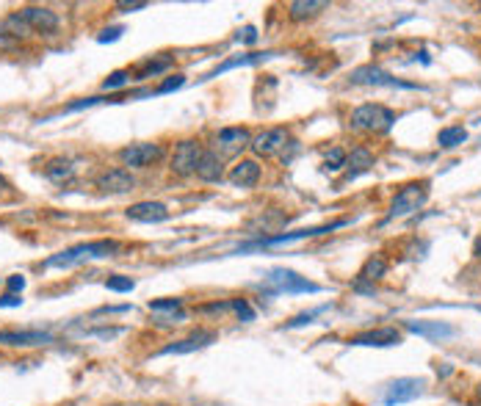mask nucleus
<instances>
[{"mask_svg":"<svg viewBox=\"0 0 481 406\" xmlns=\"http://www.w3.org/2000/svg\"><path fill=\"white\" fill-rule=\"evenodd\" d=\"M0 34H8L11 39H25L28 34H31V28H28V22L20 17V14H11L6 22H3V28H0Z\"/></svg>","mask_w":481,"mask_h":406,"instance_id":"obj_27","label":"nucleus"},{"mask_svg":"<svg viewBox=\"0 0 481 406\" xmlns=\"http://www.w3.org/2000/svg\"><path fill=\"white\" fill-rule=\"evenodd\" d=\"M241 39H244L246 45H255V42H258V34H255V28H252V25H246V28H244V36H241Z\"/></svg>","mask_w":481,"mask_h":406,"instance_id":"obj_39","label":"nucleus"},{"mask_svg":"<svg viewBox=\"0 0 481 406\" xmlns=\"http://www.w3.org/2000/svg\"><path fill=\"white\" fill-rule=\"evenodd\" d=\"M133 75H131V69H117V72H111L105 81H103V89L105 91H111V89H122L128 81H131Z\"/></svg>","mask_w":481,"mask_h":406,"instance_id":"obj_30","label":"nucleus"},{"mask_svg":"<svg viewBox=\"0 0 481 406\" xmlns=\"http://www.w3.org/2000/svg\"><path fill=\"white\" fill-rule=\"evenodd\" d=\"M346 158H349V155H346L343 149H332V152L327 155V161H324V169H327V172H338V169L346 166Z\"/></svg>","mask_w":481,"mask_h":406,"instance_id":"obj_32","label":"nucleus"},{"mask_svg":"<svg viewBox=\"0 0 481 406\" xmlns=\"http://www.w3.org/2000/svg\"><path fill=\"white\" fill-rule=\"evenodd\" d=\"M265 293H321V285L299 276L291 269H271L265 273Z\"/></svg>","mask_w":481,"mask_h":406,"instance_id":"obj_4","label":"nucleus"},{"mask_svg":"<svg viewBox=\"0 0 481 406\" xmlns=\"http://www.w3.org/2000/svg\"><path fill=\"white\" fill-rule=\"evenodd\" d=\"M349 224V219H338L332 224H321V226H310V229H294V232H279V235H271V238H255L244 246H238L232 255H246L252 249H271V246H282V243H294V241H305V238H318V235H327L332 229H341V226Z\"/></svg>","mask_w":481,"mask_h":406,"instance_id":"obj_2","label":"nucleus"},{"mask_svg":"<svg viewBox=\"0 0 481 406\" xmlns=\"http://www.w3.org/2000/svg\"><path fill=\"white\" fill-rule=\"evenodd\" d=\"M150 313L161 316L158 318L161 326H175L180 320H185L183 299H155V302H150Z\"/></svg>","mask_w":481,"mask_h":406,"instance_id":"obj_17","label":"nucleus"},{"mask_svg":"<svg viewBox=\"0 0 481 406\" xmlns=\"http://www.w3.org/2000/svg\"><path fill=\"white\" fill-rule=\"evenodd\" d=\"M351 128L362 133H390L395 125V111L379 105V102H365L351 111Z\"/></svg>","mask_w":481,"mask_h":406,"instance_id":"obj_3","label":"nucleus"},{"mask_svg":"<svg viewBox=\"0 0 481 406\" xmlns=\"http://www.w3.org/2000/svg\"><path fill=\"white\" fill-rule=\"evenodd\" d=\"M25 22H28V28L31 31H37V34H55L58 31V17H55V11L53 8H47V6H25L22 11H17Z\"/></svg>","mask_w":481,"mask_h":406,"instance_id":"obj_10","label":"nucleus"},{"mask_svg":"<svg viewBox=\"0 0 481 406\" xmlns=\"http://www.w3.org/2000/svg\"><path fill=\"white\" fill-rule=\"evenodd\" d=\"M119 252V243L117 241H91V243H78V246H70L53 257L44 260V269H70V266H78V263H86V260H103V257H114Z\"/></svg>","mask_w":481,"mask_h":406,"instance_id":"obj_1","label":"nucleus"},{"mask_svg":"<svg viewBox=\"0 0 481 406\" xmlns=\"http://www.w3.org/2000/svg\"><path fill=\"white\" fill-rule=\"evenodd\" d=\"M476 255H479V257H481V238H479V241H476Z\"/></svg>","mask_w":481,"mask_h":406,"instance_id":"obj_40","label":"nucleus"},{"mask_svg":"<svg viewBox=\"0 0 481 406\" xmlns=\"http://www.w3.org/2000/svg\"><path fill=\"white\" fill-rule=\"evenodd\" d=\"M44 175H47L53 182H67V180H72V177H75V166H72L70 161H64V158H55V161H50V163H47Z\"/></svg>","mask_w":481,"mask_h":406,"instance_id":"obj_26","label":"nucleus"},{"mask_svg":"<svg viewBox=\"0 0 481 406\" xmlns=\"http://www.w3.org/2000/svg\"><path fill=\"white\" fill-rule=\"evenodd\" d=\"M285 144H288V130L285 128H268V130H263V133L252 138L249 149L258 158H274V155H282Z\"/></svg>","mask_w":481,"mask_h":406,"instance_id":"obj_9","label":"nucleus"},{"mask_svg":"<svg viewBox=\"0 0 481 406\" xmlns=\"http://www.w3.org/2000/svg\"><path fill=\"white\" fill-rule=\"evenodd\" d=\"M197 177L202 182H221L224 180V161H221L219 152L213 149H205L202 158H199V166H197Z\"/></svg>","mask_w":481,"mask_h":406,"instance_id":"obj_19","label":"nucleus"},{"mask_svg":"<svg viewBox=\"0 0 481 406\" xmlns=\"http://www.w3.org/2000/svg\"><path fill=\"white\" fill-rule=\"evenodd\" d=\"M202 147L197 141H180L175 147V155H172V175L177 177H188V175H197V166H199V158H202Z\"/></svg>","mask_w":481,"mask_h":406,"instance_id":"obj_6","label":"nucleus"},{"mask_svg":"<svg viewBox=\"0 0 481 406\" xmlns=\"http://www.w3.org/2000/svg\"><path fill=\"white\" fill-rule=\"evenodd\" d=\"M20 304H22V299L17 293H3L0 296V307H20Z\"/></svg>","mask_w":481,"mask_h":406,"instance_id":"obj_37","label":"nucleus"},{"mask_svg":"<svg viewBox=\"0 0 481 406\" xmlns=\"http://www.w3.org/2000/svg\"><path fill=\"white\" fill-rule=\"evenodd\" d=\"M479 310H481V307H479Z\"/></svg>","mask_w":481,"mask_h":406,"instance_id":"obj_41","label":"nucleus"},{"mask_svg":"<svg viewBox=\"0 0 481 406\" xmlns=\"http://www.w3.org/2000/svg\"><path fill=\"white\" fill-rule=\"evenodd\" d=\"M0 343H6V346H44V343H53V334H47V332H0Z\"/></svg>","mask_w":481,"mask_h":406,"instance_id":"obj_21","label":"nucleus"},{"mask_svg":"<svg viewBox=\"0 0 481 406\" xmlns=\"http://www.w3.org/2000/svg\"><path fill=\"white\" fill-rule=\"evenodd\" d=\"M211 343H216V332H213V329H199V332H194V334L177 340L172 346H166L161 354H164V357H166V354H191V351H199V349H205V346H211Z\"/></svg>","mask_w":481,"mask_h":406,"instance_id":"obj_13","label":"nucleus"},{"mask_svg":"<svg viewBox=\"0 0 481 406\" xmlns=\"http://www.w3.org/2000/svg\"><path fill=\"white\" fill-rule=\"evenodd\" d=\"M324 310H327V307H315V310H310V313H302V316H296L294 320H288V323H285V329H296V326H305V323H310V320H312L315 316H321Z\"/></svg>","mask_w":481,"mask_h":406,"instance_id":"obj_33","label":"nucleus"},{"mask_svg":"<svg viewBox=\"0 0 481 406\" xmlns=\"http://www.w3.org/2000/svg\"><path fill=\"white\" fill-rule=\"evenodd\" d=\"M147 6H150L147 0H138V3H117V8H122V11H141Z\"/></svg>","mask_w":481,"mask_h":406,"instance_id":"obj_38","label":"nucleus"},{"mask_svg":"<svg viewBox=\"0 0 481 406\" xmlns=\"http://www.w3.org/2000/svg\"><path fill=\"white\" fill-rule=\"evenodd\" d=\"M122 34H125V28H122V25H114V28H105V31L97 36V42H103V45H105V42H117Z\"/></svg>","mask_w":481,"mask_h":406,"instance_id":"obj_35","label":"nucleus"},{"mask_svg":"<svg viewBox=\"0 0 481 406\" xmlns=\"http://www.w3.org/2000/svg\"><path fill=\"white\" fill-rule=\"evenodd\" d=\"M183 83H185V78H183V75H175V78H166V81H164V83H161V86L155 89V94H169V91L180 89Z\"/></svg>","mask_w":481,"mask_h":406,"instance_id":"obj_34","label":"nucleus"},{"mask_svg":"<svg viewBox=\"0 0 481 406\" xmlns=\"http://www.w3.org/2000/svg\"><path fill=\"white\" fill-rule=\"evenodd\" d=\"M429 199V182L421 180V182H409L404 185L398 194L393 196L390 202V210H388V222L390 219H401V216H409L415 210H421Z\"/></svg>","mask_w":481,"mask_h":406,"instance_id":"obj_5","label":"nucleus"},{"mask_svg":"<svg viewBox=\"0 0 481 406\" xmlns=\"http://www.w3.org/2000/svg\"><path fill=\"white\" fill-rule=\"evenodd\" d=\"M258 180H261V166L252 158H241L230 172V182L235 188H252V185H258Z\"/></svg>","mask_w":481,"mask_h":406,"instance_id":"obj_18","label":"nucleus"},{"mask_svg":"<svg viewBox=\"0 0 481 406\" xmlns=\"http://www.w3.org/2000/svg\"><path fill=\"white\" fill-rule=\"evenodd\" d=\"M462 141H468V130H465V128H442L437 135V144L442 149H454V147H459Z\"/></svg>","mask_w":481,"mask_h":406,"instance_id":"obj_28","label":"nucleus"},{"mask_svg":"<svg viewBox=\"0 0 481 406\" xmlns=\"http://www.w3.org/2000/svg\"><path fill=\"white\" fill-rule=\"evenodd\" d=\"M351 83H357V86H390V89H418L415 83H404V81H398V78H393L390 72H385V69H379V67H357L354 72H351L349 78Z\"/></svg>","mask_w":481,"mask_h":406,"instance_id":"obj_7","label":"nucleus"},{"mask_svg":"<svg viewBox=\"0 0 481 406\" xmlns=\"http://www.w3.org/2000/svg\"><path fill=\"white\" fill-rule=\"evenodd\" d=\"M216 144H219V149L224 155H238L244 147L252 144V135H249L246 128H224L216 135Z\"/></svg>","mask_w":481,"mask_h":406,"instance_id":"obj_16","label":"nucleus"},{"mask_svg":"<svg viewBox=\"0 0 481 406\" xmlns=\"http://www.w3.org/2000/svg\"><path fill=\"white\" fill-rule=\"evenodd\" d=\"M125 216L131 222H138V224H161L169 219V208L164 202H136L125 210Z\"/></svg>","mask_w":481,"mask_h":406,"instance_id":"obj_11","label":"nucleus"},{"mask_svg":"<svg viewBox=\"0 0 481 406\" xmlns=\"http://www.w3.org/2000/svg\"><path fill=\"white\" fill-rule=\"evenodd\" d=\"M346 166H349V172H346V180H354V177L365 175V172L374 166V155H371L365 147H357V149L351 152V158H346Z\"/></svg>","mask_w":481,"mask_h":406,"instance_id":"obj_23","label":"nucleus"},{"mask_svg":"<svg viewBox=\"0 0 481 406\" xmlns=\"http://www.w3.org/2000/svg\"><path fill=\"white\" fill-rule=\"evenodd\" d=\"M161 158H164V147H161V144H150V141H144V144H131V147H125V149L119 152V161H122L125 166H133V169H147V166L158 163Z\"/></svg>","mask_w":481,"mask_h":406,"instance_id":"obj_8","label":"nucleus"},{"mask_svg":"<svg viewBox=\"0 0 481 406\" xmlns=\"http://www.w3.org/2000/svg\"><path fill=\"white\" fill-rule=\"evenodd\" d=\"M274 53H244V55H235V58H230V61H224V64H219L216 69H211L202 81H211V78H219V75H224V72H230V69H238V67H252V64H261V61H265V58H271Z\"/></svg>","mask_w":481,"mask_h":406,"instance_id":"obj_20","label":"nucleus"},{"mask_svg":"<svg viewBox=\"0 0 481 406\" xmlns=\"http://www.w3.org/2000/svg\"><path fill=\"white\" fill-rule=\"evenodd\" d=\"M105 287L114 290V293H131L133 287H136V282H133L131 276H119L117 273V276H108L105 279Z\"/></svg>","mask_w":481,"mask_h":406,"instance_id":"obj_31","label":"nucleus"},{"mask_svg":"<svg viewBox=\"0 0 481 406\" xmlns=\"http://www.w3.org/2000/svg\"><path fill=\"white\" fill-rule=\"evenodd\" d=\"M6 287H8V293H22V287H25V276H20V273H14V276H8V282H6Z\"/></svg>","mask_w":481,"mask_h":406,"instance_id":"obj_36","label":"nucleus"},{"mask_svg":"<svg viewBox=\"0 0 481 406\" xmlns=\"http://www.w3.org/2000/svg\"><path fill=\"white\" fill-rule=\"evenodd\" d=\"M327 6H329V3H324V0H294V3L288 6V17H291L294 22L312 20V17L321 14Z\"/></svg>","mask_w":481,"mask_h":406,"instance_id":"obj_22","label":"nucleus"},{"mask_svg":"<svg viewBox=\"0 0 481 406\" xmlns=\"http://www.w3.org/2000/svg\"><path fill=\"white\" fill-rule=\"evenodd\" d=\"M385 271H388V260H385L382 255H374L371 260H365V266L360 271L357 282H360V285H362V282H376V279L385 276Z\"/></svg>","mask_w":481,"mask_h":406,"instance_id":"obj_25","label":"nucleus"},{"mask_svg":"<svg viewBox=\"0 0 481 406\" xmlns=\"http://www.w3.org/2000/svg\"><path fill=\"white\" fill-rule=\"evenodd\" d=\"M349 343L351 346H376V349H388V346H398V343H401V332H398V329H390V326H385V329H371V332H362V334L351 337Z\"/></svg>","mask_w":481,"mask_h":406,"instance_id":"obj_14","label":"nucleus"},{"mask_svg":"<svg viewBox=\"0 0 481 406\" xmlns=\"http://www.w3.org/2000/svg\"><path fill=\"white\" fill-rule=\"evenodd\" d=\"M172 67V58L166 55V58H158V61H144L141 67H138V78H155V75H161V72H166Z\"/></svg>","mask_w":481,"mask_h":406,"instance_id":"obj_29","label":"nucleus"},{"mask_svg":"<svg viewBox=\"0 0 481 406\" xmlns=\"http://www.w3.org/2000/svg\"><path fill=\"white\" fill-rule=\"evenodd\" d=\"M421 393H423V379H395L385 393V404H407V401L418 398Z\"/></svg>","mask_w":481,"mask_h":406,"instance_id":"obj_12","label":"nucleus"},{"mask_svg":"<svg viewBox=\"0 0 481 406\" xmlns=\"http://www.w3.org/2000/svg\"><path fill=\"white\" fill-rule=\"evenodd\" d=\"M407 329L415 332V334H423V337H451L454 334V326H445V323H426V320H407Z\"/></svg>","mask_w":481,"mask_h":406,"instance_id":"obj_24","label":"nucleus"},{"mask_svg":"<svg viewBox=\"0 0 481 406\" xmlns=\"http://www.w3.org/2000/svg\"><path fill=\"white\" fill-rule=\"evenodd\" d=\"M133 185H136V180L128 169H108L105 175L97 177V188L103 194H128V191H133Z\"/></svg>","mask_w":481,"mask_h":406,"instance_id":"obj_15","label":"nucleus"}]
</instances>
